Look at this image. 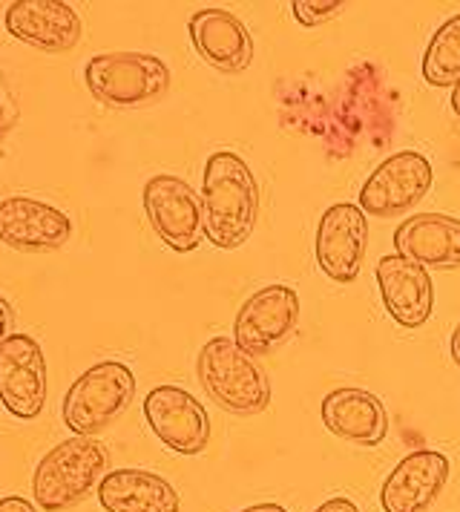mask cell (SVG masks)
<instances>
[{
    "label": "cell",
    "mask_w": 460,
    "mask_h": 512,
    "mask_svg": "<svg viewBox=\"0 0 460 512\" xmlns=\"http://www.w3.org/2000/svg\"><path fill=\"white\" fill-rule=\"evenodd\" d=\"M205 236L222 251H236L251 239L259 216V182L248 162L230 150L213 153L202 179Z\"/></svg>",
    "instance_id": "1"
},
{
    "label": "cell",
    "mask_w": 460,
    "mask_h": 512,
    "mask_svg": "<svg viewBox=\"0 0 460 512\" xmlns=\"http://www.w3.org/2000/svg\"><path fill=\"white\" fill-rule=\"evenodd\" d=\"M196 374L207 397H213L216 406H222L230 415L251 418L265 412L271 403L268 374L262 372V366L251 354L236 346L233 337L207 340L196 360Z\"/></svg>",
    "instance_id": "2"
},
{
    "label": "cell",
    "mask_w": 460,
    "mask_h": 512,
    "mask_svg": "<svg viewBox=\"0 0 460 512\" xmlns=\"http://www.w3.org/2000/svg\"><path fill=\"white\" fill-rule=\"evenodd\" d=\"M107 449L95 438H69L41 458L32 475V495L44 512H61L90 498V492L104 481Z\"/></svg>",
    "instance_id": "3"
},
{
    "label": "cell",
    "mask_w": 460,
    "mask_h": 512,
    "mask_svg": "<svg viewBox=\"0 0 460 512\" xmlns=\"http://www.w3.org/2000/svg\"><path fill=\"white\" fill-rule=\"evenodd\" d=\"M84 81L95 101L113 110H136L161 101L170 90V70L159 55L104 52L87 61Z\"/></svg>",
    "instance_id": "4"
},
{
    "label": "cell",
    "mask_w": 460,
    "mask_h": 512,
    "mask_svg": "<svg viewBox=\"0 0 460 512\" xmlns=\"http://www.w3.org/2000/svg\"><path fill=\"white\" fill-rule=\"evenodd\" d=\"M136 397V377L118 360L95 363L81 374L64 397V426L81 438H95L121 418Z\"/></svg>",
    "instance_id": "5"
},
{
    "label": "cell",
    "mask_w": 460,
    "mask_h": 512,
    "mask_svg": "<svg viewBox=\"0 0 460 512\" xmlns=\"http://www.w3.org/2000/svg\"><path fill=\"white\" fill-rule=\"evenodd\" d=\"M144 213L161 242L176 254L196 251L205 239L202 199L179 176H153L144 185Z\"/></svg>",
    "instance_id": "6"
},
{
    "label": "cell",
    "mask_w": 460,
    "mask_h": 512,
    "mask_svg": "<svg viewBox=\"0 0 460 512\" xmlns=\"http://www.w3.org/2000/svg\"><path fill=\"white\" fill-rule=\"evenodd\" d=\"M299 323V297L288 285H265L236 314L233 340L236 346L256 357L271 354L282 346Z\"/></svg>",
    "instance_id": "7"
},
{
    "label": "cell",
    "mask_w": 460,
    "mask_h": 512,
    "mask_svg": "<svg viewBox=\"0 0 460 512\" xmlns=\"http://www.w3.org/2000/svg\"><path fill=\"white\" fill-rule=\"evenodd\" d=\"M432 187V164L426 156L403 150L380 164L360 190V208L368 216L391 219L417 208Z\"/></svg>",
    "instance_id": "8"
},
{
    "label": "cell",
    "mask_w": 460,
    "mask_h": 512,
    "mask_svg": "<svg viewBox=\"0 0 460 512\" xmlns=\"http://www.w3.org/2000/svg\"><path fill=\"white\" fill-rule=\"evenodd\" d=\"M0 403L21 420H35L44 412L46 357L29 334H12L0 343Z\"/></svg>",
    "instance_id": "9"
},
{
    "label": "cell",
    "mask_w": 460,
    "mask_h": 512,
    "mask_svg": "<svg viewBox=\"0 0 460 512\" xmlns=\"http://www.w3.org/2000/svg\"><path fill=\"white\" fill-rule=\"evenodd\" d=\"M368 245V219L360 205L340 202L322 213L317 228V265L337 285H351L360 277Z\"/></svg>",
    "instance_id": "10"
},
{
    "label": "cell",
    "mask_w": 460,
    "mask_h": 512,
    "mask_svg": "<svg viewBox=\"0 0 460 512\" xmlns=\"http://www.w3.org/2000/svg\"><path fill=\"white\" fill-rule=\"evenodd\" d=\"M144 418L153 435L179 455H199L210 443L207 409L179 386H156L144 397Z\"/></svg>",
    "instance_id": "11"
},
{
    "label": "cell",
    "mask_w": 460,
    "mask_h": 512,
    "mask_svg": "<svg viewBox=\"0 0 460 512\" xmlns=\"http://www.w3.org/2000/svg\"><path fill=\"white\" fill-rule=\"evenodd\" d=\"M69 236L72 222L64 210L29 196H12L0 202V242L15 251H58L67 245Z\"/></svg>",
    "instance_id": "12"
},
{
    "label": "cell",
    "mask_w": 460,
    "mask_h": 512,
    "mask_svg": "<svg viewBox=\"0 0 460 512\" xmlns=\"http://www.w3.org/2000/svg\"><path fill=\"white\" fill-rule=\"evenodd\" d=\"M6 32L44 52H69L81 41V18L61 0H18L6 9Z\"/></svg>",
    "instance_id": "13"
},
{
    "label": "cell",
    "mask_w": 460,
    "mask_h": 512,
    "mask_svg": "<svg viewBox=\"0 0 460 512\" xmlns=\"http://www.w3.org/2000/svg\"><path fill=\"white\" fill-rule=\"evenodd\" d=\"M446 481L449 458L432 449H417L391 469L380 489V504L386 512H426L440 498Z\"/></svg>",
    "instance_id": "14"
},
{
    "label": "cell",
    "mask_w": 460,
    "mask_h": 512,
    "mask_svg": "<svg viewBox=\"0 0 460 512\" xmlns=\"http://www.w3.org/2000/svg\"><path fill=\"white\" fill-rule=\"evenodd\" d=\"M377 285L389 317L403 328H420L432 317L435 288L423 265L400 254L383 256L377 262Z\"/></svg>",
    "instance_id": "15"
},
{
    "label": "cell",
    "mask_w": 460,
    "mask_h": 512,
    "mask_svg": "<svg viewBox=\"0 0 460 512\" xmlns=\"http://www.w3.org/2000/svg\"><path fill=\"white\" fill-rule=\"evenodd\" d=\"M190 41L202 61L225 75H239L251 67L253 38L245 24L228 9H199L190 15Z\"/></svg>",
    "instance_id": "16"
},
{
    "label": "cell",
    "mask_w": 460,
    "mask_h": 512,
    "mask_svg": "<svg viewBox=\"0 0 460 512\" xmlns=\"http://www.w3.org/2000/svg\"><path fill=\"white\" fill-rule=\"evenodd\" d=\"M322 423L331 435L354 446H380L389 435V415L383 400L351 386L322 397Z\"/></svg>",
    "instance_id": "17"
},
{
    "label": "cell",
    "mask_w": 460,
    "mask_h": 512,
    "mask_svg": "<svg viewBox=\"0 0 460 512\" xmlns=\"http://www.w3.org/2000/svg\"><path fill=\"white\" fill-rule=\"evenodd\" d=\"M394 248L423 268L455 271L460 268V219L443 213L409 216L394 231Z\"/></svg>",
    "instance_id": "18"
},
{
    "label": "cell",
    "mask_w": 460,
    "mask_h": 512,
    "mask_svg": "<svg viewBox=\"0 0 460 512\" xmlns=\"http://www.w3.org/2000/svg\"><path fill=\"white\" fill-rule=\"evenodd\" d=\"M98 501L107 512H179V492L147 469H113L98 484Z\"/></svg>",
    "instance_id": "19"
},
{
    "label": "cell",
    "mask_w": 460,
    "mask_h": 512,
    "mask_svg": "<svg viewBox=\"0 0 460 512\" xmlns=\"http://www.w3.org/2000/svg\"><path fill=\"white\" fill-rule=\"evenodd\" d=\"M423 78L429 87H458L460 84V15L449 18L429 41L423 55Z\"/></svg>",
    "instance_id": "20"
},
{
    "label": "cell",
    "mask_w": 460,
    "mask_h": 512,
    "mask_svg": "<svg viewBox=\"0 0 460 512\" xmlns=\"http://www.w3.org/2000/svg\"><path fill=\"white\" fill-rule=\"evenodd\" d=\"M291 9L302 26H320L348 9V3L345 0H294Z\"/></svg>",
    "instance_id": "21"
},
{
    "label": "cell",
    "mask_w": 460,
    "mask_h": 512,
    "mask_svg": "<svg viewBox=\"0 0 460 512\" xmlns=\"http://www.w3.org/2000/svg\"><path fill=\"white\" fill-rule=\"evenodd\" d=\"M12 323H15V311L6 297H0V343L12 337Z\"/></svg>",
    "instance_id": "22"
},
{
    "label": "cell",
    "mask_w": 460,
    "mask_h": 512,
    "mask_svg": "<svg viewBox=\"0 0 460 512\" xmlns=\"http://www.w3.org/2000/svg\"><path fill=\"white\" fill-rule=\"evenodd\" d=\"M0 512H38L32 501H26L21 495H6L0 498Z\"/></svg>",
    "instance_id": "23"
},
{
    "label": "cell",
    "mask_w": 460,
    "mask_h": 512,
    "mask_svg": "<svg viewBox=\"0 0 460 512\" xmlns=\"http://www.w3.org/2000/svg\"><path fill=\"white\" fill-rule=\"evenodd\" d=\"M317 512H360V510H357V504H354L351 498H328L325 504L317 507Z\"/></svg>",
    "instance_id": "24"
},
{
    "label": "cell",
    "mask_w": 460,
    "mask_h": 512,
    "mask_svg": "<svg viewBox=\"0 0 460 512\" xmlns=\"http://www.w3.org/2000/svg\"><path fill=\"white\" fill-rule=\"evenodd\" d=\"M242 512H288L282 504H253V507H248V510Z\"/></svg>",
    "instance_id": "25"
},
{
    "label": "cell",
    "mask_w": 460,
    "mask_h": 512,
    "mask_svg": "<svg viewBox=\"0 0 460 512\" xmlns=\"http://www.w3.org/2000/svg\"><path fill=\"white\" fill-rule=\"evenodd\" d=\"M449 349H452V357H455V363L460 366V323H458V328L452 331V343H449Z\"/></svg>",
    "instance_id": "26"
},
{
    "label": "cell",
    "mask_w": 460,
    "mask_h": 512,
    "mask_svg": "<svg viewBox=\"0 0 460 512\" xmlns=\"http://www.w3.org/2000/svg\"><path fill=\"white\" fill-rule=\"evenodd\" d=\"M452 110H455V116L460 118V84L452 90Z\"/></svg>",
    "instance_id": "27"
}]
</instances>
